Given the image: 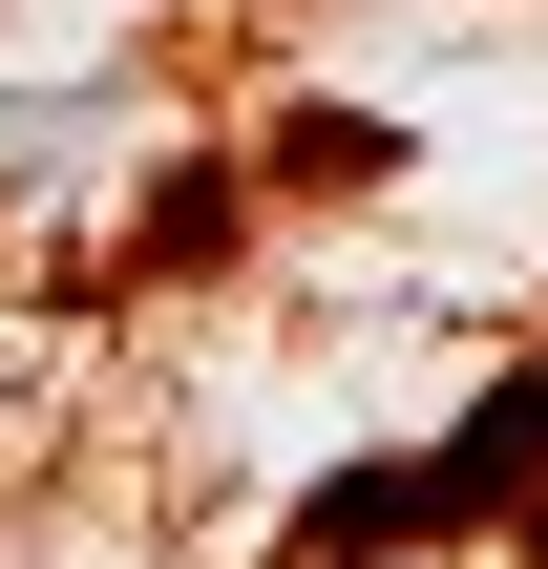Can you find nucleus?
<instances>
[{
  "label": "nucleus",
  "instance_id": "f257e3e1",
  "mask_svg": "<svg viewBox=\"0 0 548 569\" xmlns=\"http://www.w3.org/2000/svg\"><path fill=\"white\" fill-rule=\"evenodd\" d=\"M528 486H548V359L465 422V443H444V465H422V486H401V507H528Z\"/></svg>",
  "mask_w": 548,
  "mask_h": 569
}]
</instances>
